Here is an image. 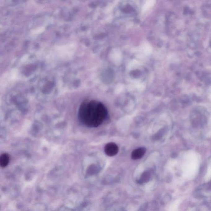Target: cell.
I'll use <instances>...</instances> for the list:
<instances>
[{
	"mask_svg": "<svg viewBox=\"0 0 211 211\" xmlns=\"http://www.w3.org/2000/svg\"><path fill=\"white\" fill-rule=\"evenodd\" d=\"M146 149L144 147H141L135 149L132 152L131 158L134 160L140 159L143 156L146 152Z\"/></svg>",
	"mask_w": 211,
	"mask_h": 211,
	"instance_id": "cell-3",
	"label": "cell"
},
{
	"mask_svg": "<svg viewBox=\"0 0 211 211\" xmlns=\"http://www.w3.org/2000/svg\"><path fill=\"white\" fill-rule=\"evenodd\" d=\"M119 152L118 146L113 142L108 143L104 147V152L108 156H116Z\"/></svg>",
	"mask_w": 211,
	"mask_h": 211,
	"instance_id": "cell-2",
	"label": "cell"
},
{
	"mask_svg": "<svg viewBox=\"0 0 211 211\" xmlns=\"http://www.w3.org/2000/svg\"><path fill=\"white\" fill-rule=\"evenodd\" d=\"M10 157L7 153H3L0 156V165L2 168L7 167L10 163Z\"/></svg>",
	"mask_w": 211,
	"mask_h": 211,
	"instance_id": "cell-4",
	"label": "cell"
},
{
	"mask_svg": "<svg viewBox=\"0 0 211 211\" xmlns=\"http://www.w3.org/2000/svg\"><path fill=\"white\" fill-rule=\"evenodd\" d=\"M108 114L104 105L98 101L85 100L80 105L78 119L81 123L89 127H96L102 124Z\"/></svg>",
	"mask_w": 211,
	"mask_h": 211,
	"instance_id": "cell-1",
	"label": "cell"
}]
</instances>
